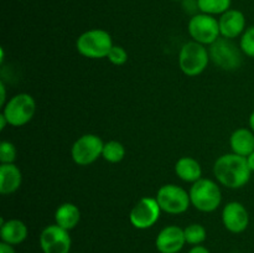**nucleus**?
<instances>
[{"label": "nucleus", "mask_w": 254, "mask_h": 253, "mask_svg": "<svg viewBox=\"0 0 254 253\" xmlns=\"http://www.w3.org/2000/svg\"><path fill=\"white\" fill-rule=\"evenodd\" d=\"M213 174L218 183L228 189H241L252 175L247 158L235 153L223 154L213 164Z\"/></svg>", "instance_id": "f257e3e1"}, {"label": "nucleus", "mask_w": 254, "mask_h": 253, "mask_svg": "<svg viewBox=\"0 0 254 253\" xmlns=\"http://www.w3.org/2000/svg\"><path fill=\"white\" fill-rule=\"evenodd\" d=\"M114 46L111 34L106 30H87L78 36L76 49L82 56L92 60L107 59L109 51Z\"/></svg>", "instance_id": "f03ea898"}, {"label": "nucleus", "mask_w": 254, "mask_h": 253, "mask_svg": "<svg viewBox=\"0 0 254 253\" xmlns=\"http://www.w3.org/2000/svg\"><path fill=\"white\" fill-rule=\"evenodd\" d=\"M191 205L201 212H213L222 201L220 186L211 179L201 178L192 184L190 191Z\"/></svg>", "instance_id": "7ed1b4c3"}, {"label": "nucleus", "mask_w": 254, "mask_h": 253, "mask_svg": "<svg viewBox=\"0 0 254 253\" xmlns=\"http://www.w3.org/2000/svg\"><path fill=\"white\" fill-rule=\"evenodd\" d=\"M210 61V52L205 45L190 41L183 45L179 52V67L189 77L202 73Z\"/></svg>", "instance_id": "20e7f679"}, {"label": "nucleus", "mask_w": 254, "mask_h": 253, "mask_svg": "<svg viewBox=\"0 0 254 253\" xmlns=\"http://www.w3.org/2000/svg\"><path fill=\"white\" fill-rule=\"evenodd\" d=\"M36 102L29 93H19L9 99L2 107V116L11 126H24L34 118Z\"/></svg>", "instance_id": "39448f33"}, {"label": "nucleus", "mask_w": 254, "mask_h": 253, "mask_svg": "<svg viewBox=\"0 0 254 253\" xmlns=\"http://www.w3.org/2000/svg\"><path fill=\"white\" fill-rule=\"evenodd\" d=\"M156 201L161 211L170 215L186 212L191 206L190 193L176 184H165L156 192Z\"/></svg>", "instance_id": "423d86ee"}, {"label": "nucleus", "mask_w": 254, "mask_h": 253, "mask_svg": "<svg viewBox=\"0 0 254 253\" xmlns=\"http://www.w3.org/2000/svg\"><path fill=\"white\" fill-rule=\"evenodd\" d=\"M189 34L192 41L198 42L201 45H212L221 37L220 24L218 19L208 14L198 12L190 19L188 25Z\"/></svg>", "instance_id": "0eeeda50"}, {"label": "nucleus", "mask_w": 254, "mask_h": 253, "mask_svg": "<svg viewBox=\"0 0 254 253\" xmlns=\"http://www.w3.org/2000/svg\"><path fill=\"white\" fill-rule=\"evenodd\" d=\"M210 60L225 71H235L242 64V50L230 39L221 36L210 46Z\"/></svg>", "instance_id": "6e6552de"}, {"label": "nucleus", "mask_w": 254, "mask_h": 253, "mask_svg": "<svg viewBox=\"0 0 254 253\" xmlns=\"http://www.w3.org/2000/svg\"><path fill=\"white\" fill-rule=\"evenodd\" d=\"M104 143L96 134H83L71 148L72 160L79 166H88L102 156Z\"/></svg>", "instance_id": "1a4fd4ad"}, {"label": "nucleus", "mask_w": 254, "mask_h": 253, "mask_svg": "<svg viewBox=\"0 0 254 253\" xmlns=\"http://www.w3.org/2000/svg\"><path fill=\"white\" fill-rule=\"evenodd\" d=\"M161 208L154 197H141L129 213V221L131 226L138 230H148L159 221Z\"/></svg>", "instance_id": "9d476101"}, {"label": "nucleus", "mask_w": 254, "mask_h": 253, "mask_svg": "<svg viewBox=\"0 0 254 253\" xmlns=\"http://www.w3.org/2000/svg\"><path fill=\"white\" fill-rule=\"evenodd\" d=\"M69 231L59 225H50L40 235V247L44 253H69L72 246Z\"/></svg>", "instance_id": "9b49d317"}, {"label": "nucleus", "mask_w": 254, "mask_h": 253, "mask_svg": "<svg viewBox=\"0 0 254 253\" xmlns=\"http://www.w3.org/2000/svg\"><path fill=\"white\" fill-rule=\"evenodd\" d=\"M222 223L232 233H242L250 226V213L243 203L231 201L222 210Z\"/></svg>", "instance_id": "f8f14e48"}, {"label": "nucleus", "mask_w": 254, "mask_h": 253, "mask_svg": "<svg viewBox=\"0 0 254 253\" xmlns=\"http://www.w3.org/2000/svg\"><path fill=\"white\" fill-rule=\"evenodd\" d=\"M185 245L184 228L176 225L164 227L155 240V247L160 253H179Z\"/></svg>", "instance_id": "ddd939ff"}, {"label": "nucleus", "mask_w": 254, "mask_h": 253, "mask_svg": "<svg viewBox=\"0 0 254 253\" xmlns=\"http://www.w3.org/2000/svg\"><path fill=\"white\" fill-rule=\"evenodd\" d=\"M218 24L221 36L225 39L235 40L238 36H242L246 31V16L241 10L237 9H230L220 15Z\"/></svg>", "instance_id": "4468645a"}, {"label": "nucleus", "mask_w": 254, "mask_h": 253, "mask_svg": "<svg viewBox=\"0 0 254 253\" xmlns=\"http://www.w3.org/2000/svg\"><path fill=\"white\" fill-rule=\"evenodd\" d=\"M27 226L17 218H11V220H2L0 223V237L1 242L7 243V245L16 246L24 242L27 237Z\"/></svg>", "instance_id": "2eb2a0df"}, {"label": "nucleus", "mask_w": 254, "mask_h": 253, "mask_svg": "<svg viewBox=\"0 0 254 253\" xmlns=\"http://www.w3.org/2000/svg\"><path fill=\"white\" fill-rule=\"evenodd\" d=\"M22 183L21 170L15 164L0 165V193L4 196L16 192Z\"/></svg>", "instance_id": "dca6fc26"}, {"label": "nucleus", "mask_w": 254, "mask_h": 253, "mask_svg": "<svg viewBox=\"0 0 254 253\" xmlns=\"http://www.w3.org/2000/svg\"><path fill=\"white\" fill-rule=\"evenodd\" d=\"M230 146L232 153L247 158L254 151V131L251 128L236 129L230 136Z\"/></svg>", "instance_id": "f3484780"}, {"label": "nucleus", "mask_w": 254, "mask_h": 253, "mask_svg": "<svg viewBox=\"0 0 254 253\" xmlns=\"http://www.w3.org/2000/svg\"><path fill=\"white\" fill-rule=\"evenodd\" d=\"M175 174L185 183H196L202 178L201 164L191 156H183L175 164Z\"/></svg>", "instance_id": "a211bd4d"}, {"label": "nucleus", "mask_w": 254, "mask_h": 253, "mask_svg": "<svg viewBox=\"0 0 254 253\" xmlns=\"http://www.w3.org/2000/svg\"><path fill=\"white\" fill-rule=\"evenodd\" d=\"M81 221V211L74 203L64 202L57 207L55 212V222L60 227L71 231L77 227Z\"/></svg>", "instance_id": "6ab92c4d"}, {"label": "nucleus", "mask_w": 254, "mask_h": 253, "mask_svg": "<svg viewBox=\"0 0 254 253\" xmlns=\"http://www.w3.org/2000/svg\"><path fill=\"white\" fill-rule=\"evenodd\" d=\"M232 0H197V9L203 14L222 15L231 9Z\"/></svg>", "instance_id": "aec40b11"}, {"label": "nucleus", "mask_w": 254, "mask_h": 253, "mask_svg": "<svg viewBox=\"0 0 254 253\" xmlns=\"http://www.w3.org/2000/svg\"><path fill=\"white\" fill-rule=\"evenodd\" d=\"M126 156V148L118 140H109L104 143L102 158L111 164L121 163Z\"/></svg>", "instance_id": "412c9836"}, {"label": "nucleus", "mask_w": 254, "mask_h": 253, "mask_svg": "<svg viewBox=\"0 0 254 253\" xmlns=\"http://www.w3.org/2000/svg\"><path fill=\"white\" fill-rule=\"evenodd\" d=\"M184 233H185L186 243L191 246L202 245L207 237L206 228L200 223H191V225L186 226L184 228Z\"/></svg>", "instance_id": "4be33fe9"}, {"label": "nucleus", "mask_w": 254, "mask_h": 253, "mask_svg": "<svg viewBox=\"0 0 254 253\" xmlns=\"http://www.w3.org/2000/svg\"><path fill=\"white\" fill-rule=\"evenodd\" d=\"M240 49L243 55L254 59V25L246 29L240 40Z\"/></svg>", "instance_id": "5701e85b"}, {"label": "nucleus", "mask_w": 254, "mask_h": 253, "mask_svg": "<svg viewBox=\"0 0 254 253\" xmlns=\"http://www.w3.org/2000/svg\"><path fill=\"white\" fill-rule=\"evenodd\" d=\"M16 148L11 141H1V144H0V163L14 164V161L16 160Z\"/></svg>", "instance_id": "b1692460"}, {"label": "nucleus", "mask_w": 254, "mask_h": 253, "mask_svg": "<svg viewBox=\"0 0 254 253\" xmlns=\"http://www.w3.org/2000/svg\"><path fill=\"white\" fill-rule=\"evenodd\" d=\"M107 59H108L109 62H111L112 64H114V66H123V64H126L127 61H128V52H127V50L124 49V47L114 45V46L112 47L111 51H109Z\"/></svg>", "instance_id": "393cba45"}, {"label": "nucleus", "mask_w": 254, "mask_h": 253, "mask_svg": "<svg viewBox=\"0 0 254 253\" xmlns=\"http://www.w3.org/2000/svg\"><path fill=\"white\" fill-rule=\"evenodd\" d=\"M0 253H16L14 250V246L7 245V243H0Z\"/></svg>", "instance_id": "a878e982"}, {"label": "nucleus", "mask_w": 254, "mask_h": 253, "mask_svg": "<svg viewBox=\"0 0 254 253\" xmlns=\"http://www.w3.org/2000/svg\"><path fill=\"white\" fill-rule=\"evenodd\" d=\"M189 253H210V251H208L206 247H203V246L198 245V246H193V247L189 251Z\"/></svg>", "instance_id": "bb28decb"}, {"label": "nucleus", "mask_w": 254, "mask_h": 253, "mask_svg": "<svg viewBox=\"0 0 254 253\" xmlns=\"http://www.w3.org/2000/svg\"><path fill=\"white\" fill-rule=\"evenodd\" d=\"M0 92H1V97H0V104H1V107L5 106V103H6V91H5V84L0 83Z\"/></svg>", "instance_id": "cd10ccee"}, {"label": "nucleus", "mask_w": 254, "mask_h": 253, "mask_svg": "<svg viewBox=\"0 0 254 253\" xmlns=\"http://www.w3.org/2000/svg\"><path fill=\"white\" fill-rule=\"evenodd\" d=\"M247 161H248V165H250L251 170H252V173H254V151L251 155L247 156Z\"/></svg>", "instance_id": "c85d7f7f"}, {"label": "nucleus", "mask_w": 254, "mask_h": 253, "mask_svg": "<svg viewBox=\"0 0 254 253\" xmlns=\"http://www.w3.org/2000/svg\"><path fill=\"white\" fill-rule=\"evenodd\" d=\"M7 121H6V118H5L4 116H2V113L0 114V129H1V130H4L5 129V126H7Z\"/></svg>", "instance_id": "c756f323"}, {"label": "nucleus", "mask_w": 254, "mask_h": 253, "mask_svg": "<svg viewBox=\"0 0 254 253\" xmlns=\"http://www.w3.org/2000/svg\"><path fill=\"white\" fill-rule=\"evenodd\" d=\"M248 124H250V128L254 131V111L251 113L250 119H248Z\"/></svg>", "instance_id": "7c9ffc66"}]
</instances>
